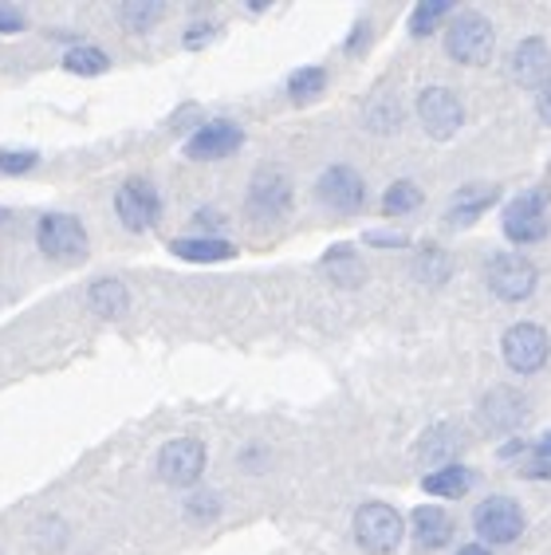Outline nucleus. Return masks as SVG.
Instances as JSON below:
<instances>
[{
  "mask_svg": "<svg viewBox=\"0 0 551 555\" xmlns=\"http://www.w3.org/2000/svg\"><path fill=\"white\" fill-rule=\"evenodd\" d=\"M520 477H528V481H551V434H543L540 441H531L528 461H524Z\"/></svg>",
  "mask_w": 551,
  "mask_h": 555,
  "instance_id": "c756f323",
  "label": "nucleus"
},
{
  "mask_svg": "<svg viewBox=\"0 0 551 555\" xmlns=\"http://www.w3.org/2000/svg\"><path fill=\"white\" fill-rule=\"evenodd\" d=\"M402 99L398 95H374L371 103H367V111H362V122H367V130H374V134H398L402 130Z\"/></svg>",
  "mask_w": 551,
  "mask_h": 555,
  "instance_id": "5701e85b",
  "label": "nucleus"
},
{
  "mask_svg": "<svg viewBox=\"0 0 551 555\" xmlns=\"http://www.w3.org/2000/svg\"><path fill=\"white\" fill-rule=\"evenodd\" d=\"M449 272H453V260H449V253L441 245H422L413 253V276L430 284V288H441Z\"/></svg>",
  "mask_w": 551,
  "mask_h": 555,
  "instance_id": "b1692460",
  "label": "nucleus"
},
{
  "mask_svg": "<svg viewBox=\"0 0 551 555\" xmlns=\"http://www.w3.org/2000/svg\"><path fill=\"white\" fill-rule=\"evenodd\" d=\"M410 535L422 552H437V547H446L453 540V516L446 508H437V504H418L410 513Z\"/></svg>",
  "mask_w": 551,
  "mask_h": 555,
  "instance_id": "2eb2a0df",
  "label": "nucleus"
},
{
  "mask_svg": "<svg viewBox=\"0 0 551 555\" xmlns=\"http://www.w3.org/2000/svg\"><path fill=\"white\" fill-rule=\"evenodd\" d=\"M87 304H91V311L95 315H103V320H118V315H127L130 308V292L123 280L115 276H103L91 284V292H87Z\"/></svg>",
  "mask_w": 551,
  "mask_h": 555,
  "instance_id": "aec40b11",
  "label": "nucleus"
},
{
  "mask_svg": "<svg viewBox=\"0 0 551 555\" xmlns=\"http://www.w3.org/2000/svg\"><path fill=\"white\" fill-rule=\"evenodd\" d=\"M528 414H531L528 398H524V390H516V386H492L477 402L480 426L492 429V434H512V429H520L528 422Z\"/></svg>",
  "mask_w": 551,
  "mask_h": 555,
  "instance_id": "ddd939ff",
  "label": "nucleus"
},
{
  "mask_svg": "<svg viewBox=\"0 0 551 555\" xmlns=\"http://www.w3.org/2000/svg\"><path fill=\"white\" fill-rule=\"evenodd\" d=\"M422 489L430 492V496H441V501H461L469 489H473V469L469 465H441V469H434L430 477L422 481Z\"/></svg>",
  "mask_w": 551,
  "mask_h": 555,
  "instance_id": "412c9836",
  "label": "nucleus"
},
{
  "mask_svg": "<svg viewBox=\"0 0 551 555\" xmlns=\"http://www.w3.org/2000/svg\"><path fill=\"white\" fill-rule=\"evenodd\" d=\"M413 111H418V122H422V130L434 142L457 139L461 127H465V103H461V95H457L453 87H441V83L422 87Z\"/></svg>",
  "mask_w": 551,
  "mask_h": 555,
  "instance_id": "39448f33",
  "label": "nucleus"
},
{
  "mask_svg": "<svg viewBox=\"0 0 551 555\" xmlns=\"http://www.w3.org/2000/svg\"><path fill=\"white\" fill-rule=\"evenodd\" d=\"M509 75L512 83L528 87V91H543L551 83V43L543 36H524L509 60Z\"/></svg>",
  "mask_w": 551,
  "mask_h": 555,
  "instance_id": "4468645a",
  "label": "nucleus"
},
{
  "mask_svg": "<svg viewBox=\"0 0 551 555\" xmlns=\"http://www.w3.org/2000/svg\"><path fill=\"white\" fill-rule=\"evenodd\" d=\"M497 202H500V185H461L446 209V221L453 229H469V224L480 221Z\"/></svg>",
  "mask_w": 551,
  "mask_h": 555,
  "instance_id": "dca6fc26",
  "label": "nucleus"
},
{
  "mask_svg": "<svg viewBox=\"0 0 551 555\" xmlns=\"http://www.w3.org/2000/svg\"><path fill=\"white\" fill-rule=\"evenodd\" d=\"M323 91H328V67L308 64L287 75V99H292V103H311V99H319Z\"/></svg>",
  "mask_w": 551,
  "mask_h": 555,
  "instance_id": "bb28decb",
  "label": "nucleus"
},
{
  "mask_svg": "<svg viewBox=\"0 0 551 555\" xmlns=\"http://www.w3.org/2000/svg\"><path fill=\"white\" fill-rule=\"evenodd\" d=\"M193 224L202 229V236H217L225 229V214H217V209H197V214H193Z\"/></svg>",
  "mask_w": 551,
  "mask_h": 555,
  "instance_id": "e433bc0d",
  "label": "nucleus"
},
{
  "mask_svg": "<svg viewBox=\"0 0 551 555\" xmlns=\"http://www.w3.org/2000/svg\"><path fill=\"white\" fill-rule=\"evenodd\" d=\"M166 4L162 0H127V4H118V21H123V28L134 36H146L154 33L162 21H166Z\"/></svg>",
  "mask_w": 551,
  "mask_h": 555,
  "instance_id": "4be33fe9",
  "label": "nucleus"
},
{
  "mask_svg": "<svg viewBox=\"0 0 551 555\" xmlns=\"http://www.w3.org/2000/svg\"><path fill=\"white\" fill-rule=\"evenodd\" d=\"M355 544L362 547L367 555H390L398 552L406 535V524H402V513L386 501H367L359 504V513H355Z\"/></svg>",
  "mask_w": 551,
  "mask_h": 555,
  "instance_id": "20e7f679",
  "label": "nucleus"
},
{
  "mask_svg": "<svg viewBox=\"0 0 551 555\" xmlns=\"http://www.w3.org/2000/svg\"><path fill=\"white\" fill-rule=\"evenodd\" d=\"M497 52L492 21L477 9H461L446 24V55L461 67H485Z\"/></svg>",
  "mask_w": 551,
  "mask_h": 555,
  "instance_id": "f257e3e1",
  "label": "nucleus"
},
{
  "mask_svg": "<svg viewBox=\"0 0 551 555\" xmlns=\"http://www.w3.org/2000/svg\"><path fill=\"white\" fill-rule=\"evenodd\" d=\"M473 528H477L480 544L485 547H500V544H512L520 532H524V508L520 501L512 496H485L477 504V513H473Z\"/></svg>",
  "mask_w": 551,
  "mask_h": 555,
  "instance_id": "9b49d317",
  "label": "nucleus"
},
{
  "mask_svg": "<svg viewBox=\"0 0 551 555\" xmlns=\"http://www.w3.org/2000/svg\"><path fill=\"white\" fill-rule=\"evenodd\" d=\"M24 9H16V4H4L0 0V36H16V33H24Z\"/></svg>",
  "mask_w": 551,
  "mask_h": 555,
  "instance_id": "c9c22d12",
  "label": "nucleus"
},
{
  "mask_svg": "<svg viewBox=\"0 0 551 555\" xmlns=\"http://www.w3.org/2000/svg\"><path fill=\"white\" fill-rule=\"evenodd\" d=\"M319 268H323L331 276V284H339V288H362V284H367V264H362L359 253L350 245L328 248V257L319 260Z\"/></svg>",
  "mask_w": 551,
  "mask_h": 555,
  "instance_id": "6ab92c4d",
  "label": "nucleus"
},
{
  "mask_svg": "<svg viewBox=\"0 0 551 555\" xmlns=\"http://www.w3.org/2000/svg\"><path fill=\"white\" fill-rule=\"evenodd\" d=\"M185 516L190 520H217L221 516V496L217 492H193L190 501H185Z\"/></svg>",
  "mask_w": 551,
  "mask_h": 555,
  "instance_id": "473e14b6",
  "label": "nucleus"
},
{
  "mask_svg": "<svg viewBox=\"0 0 551 555\" xmlns=\"http://www.w3.org/2000/svg\"><path fill=\"white\" fill-rule=\"evenodd\" d=\"M371 28H374V24L367 21V16H362V21L355 24V28H350V36H347V40H343V52H347V55H359V52H367V43H371V36H374Z\"/></svg>",
  "mask_w": 551,
  "mask_h": 555,
  "instance_id": "f704fd0d",
  "label": "nucleus"
},
{
  "mask_svg": "<svg viewBox=\"0 0 551 555\" xmlns=\"http://www.w3.org/2000/svg\"><path fill=\"white\" fill-rule=\"evenodd\" d=\"M504 236H509L512 245H540L543 236L551 233V221L540 217V221H500Z\"/></svg>",
  "mask_w": 551,
  "mask_h": 555,
  "instance_id": "2f4dec72",
  "label": "nucleus"
},
{
  "mask_svg": "<svg viewBox=\"0 0 551 555\" xmlns=\"http://www.w3.org/2000/svg\"><path fill=\"white\" fill-rule=\"evenodd\" d=\"M453 4L449 0H422L418 9L410 12V36H430L441 21H449Z\"/></svg>",
  "mask_w": 551,
  "mask_h": 555,
  "instance_id": "c85d7f7f",
  "label": "nucleus"
},
{
  "mask_svg": "<svg viewBox=\"0 0 551 555\" xmlns=\"http://www.w3.org/2000/svg\"><path fill=\"white\" fill-rule=\"evenodd\" d=\"M64 72L67 75H84V79H95V75H106L111 72V55L103 52V48H95V43H75V48H67L64 52Z\"/></svg>",
  "mask_w": 551,
  "mask_h": 555,
  "instance_id": "393cba45",
  "label": "nucleus"
},
{
  "mask_svg": "<svg viewBox=\"0 0 551 555\" xmlns=\"http://www.w3.org/2000/svg\"><path fill=\"white\" fill-rule=\"evenodd\" d=\"M457 555H492V552H488L485 544H465V547H461V552H457Z\"/></svg>",
  "mask_w": 551,
  "mask_h": 555,
  "instance_id": "ea45409f",
  "label": "nucleus"
},
{
  "mask_svg": "<svg viewBox=\"0 0 551 555\" xmlns=\"http://www.w3.org/2000/svg\"><path fill=\"white\" fill-rule=\"evenodd\" d=\"M40 166V154L28 146H4L0 150V173L4 178H24V173H33Z\"/></svg>",
  "mask_w": 551,
  "mask_h": 555,
  "instance_id": "7c9ffc66",
  "label": "nucleus"
},
{
  "mask_svg": "<svg viewBox=\"0 0 551 555\" xmlns=\"http://www.w3.org/2000/svg\"><path fill=\"white\" fill-rule=\"evenodd\" d=\"M536 115H540L543 127H551V83L543 87L540 95H536Z\"/></svg>",
  "mask_w": 551,
  "mask_h": 555,
  "instance_id": "58836bf2",
  "label": "nucleus"
},
{
  "mask_svg": "<svg viewBox=\"0 0 551 555\" xmlns=\"http://www.w3.org/2000/svg\"><path fill=\"white\" fill-rule=\"evenodd\" d=\"M217 33H221V24H213V21H197L185 28V36H181V43L190 48V52H202V48H209L213 40H217Z\"/></svg>",
  "mask_w": 551,
  "mask_h": 555,
  "instance_id": "72a5a7b5",
  "label": "nucleus"
},
{
  "mask_svg": "<svg viewBox=\"0 0 551 555\" xmlns=\"http://www.w3.org/2000/svg\"><path fill=\"white\" fill-rule=\"evenodd\" d=\"M367 245H371V248H406V245H410V236H406V233H382V229H374V233H367Z\"/></svg>",
  "mask_w": 551,
  "mask_h": 555,
  "instance_id": "4c0bfd02",
  "label": "nucleus"
},
{
  "mask_svg": "<svg viewBox=\"0 0 551 555\" xmlns=\"http://www.w3.org/2000/svg\"><path fill=\"white\" fill-rule=\"evenodd\" d=\"M548 205H551L548 185H531V190L516 193L504 205V221H540V217H548Z\"/></svg>",
  "mask_w": 551,
  "mask_h": 555,
  "instance_id": "a878e982",
  "label": "nucleus"
},
{
  "mask_svg": "<svg viewBox=\"0 0 551 555\" xmlns=\"http://www.w3.org/2000/svg\"><path fill=\"white\" fill-rule=\"evenodd\" d=\"M461 429L449 426V422H437V426H430L418 438V446H413V453H418V461H425V465H453V457L461 453Z\"/></svg>",
  "mask_w": 551,
  "mask_h": 555,
  "instance_id": "f3484780",
  "label": "nucleus"
},
{
  "mask_svg": "<svg viewBox=\"0 0 551 555\" xmlns=\"http://www.w3.org/2000/svg\"><path fill=\"white\" fill-rule=\"evenodd\" d=\"M115 217L127 233H150L162 221V193L150 178H127L115 190Z\"/></svg>",
  "mask_w": 551,
  "mask_h": 555,
  "instance_id": "1a4fd4ad",
  "label": "nucleus"
},
{
  "mask_svg": "<svg viewBox=\"0 0 551 555\" xmlns=\"http://www.w3.org/2000/svg\"><path fill=\"white\" fill-rule=\"evenodd\" d=\"M296 205V185L287 178L284 166H260L248 178V193H244V214L256 224H280L287 221Z\"/></svg>",
  "mask_w": 551,
  "mask_h": 555,
  "instance_id": "f03ea898",
  "label": "nucleus"
},
{
  "mask_svg": "<svg viewBox=\"0 0 551 555\" xmlns=\"http://www.w3.org/2000/svg\"><path fill=\"white\" fill-rule=\"evenodd\" d=\"M0 221H4V209H0Z\"/></svg>",
  "mask_w": 551,
  "mask_h": 555,
  "instance_id": "a19ab883",
  "label": "nucleus"
},
{
  "mask_svg": "<svg viewBox=\"0 0 551 555\" xmlns=\"http://www.w3.org/2000/svg\"><path fill=\"white\" fill-rule=\"evenodd\" d=\"M488 292L504 304H524V299L536 296V284H540V272L524 253H497L485 268Z\"/></svg>",
  "mask_w": 551,
  "mask_h": 555,
  "instance_id": "0eeeda50",
  "label": "nucleus"
},
{
  "mask_svg": "<svg viewBox=\"0 0 551 555\" xmlns=\"http://www.w3.org/2000/svg\"><path fill=\"white\" fill-rule=\"evenodd\" d=\"M500 354L512 374H536L548 366L551 359V339L540 323H512L504 339H500Z\"/></svg>",
  "mask_w": 551,
  "mask_h": 555,
  "instance_id": "9d476101",
  "label": "nucleus"
},
{
  "mask_svg": "<svg viewBox=\"0 0 551 555\" xmlns=\"http://www.w3.org/2000/svg\"><path fill=\"white\" fill-rule=\"evenodd\" d=\"M418 205H422V185L410 182V178L394 182L390 190L382 193V214L386 217H406V214H413Z\"/></svg>",
  "mask_w": 551,
  "mask_h": 555,
  "instance_id": "cd10ccee",
  "label": "nucleus"
},
{
  "mask_svg": "<svg viewBox=\"0 0 551 555\" xmlns=\"http://www.w3.org/2000/svg\"><path fill=\"white\" fill-rule=\"evenodd\" d=\"M170 253L185 264H221V260L236 257V245L221 236H178L170 241Z\"/></svg>",
  "mask_w": 551,
  "mask_h": 555,
  "instance_id": "a211bd4d",
  "label": "nucleus"
},
{
  "mask_svg": "<svg viewBox=\"0 0 551 555\" xmlns=\"http://www.w3.org/2000/svg\"><path fill=\"white\" fill-rule=\"evenodd\" d=\"M36 248L55 264H84L91 253V236L75 214H43L36 221Z\"/></svg>",
  "mask_w": 551,
  "mask_h": 555,
  "instance_id": "7ed1b4c3",
  "label": "nucleus"
},
{
  "mask_svg": "<svg viewBox=\"0 0 551 555\" xmlns=\"http://www.w3.org/2000/svg\"><path fill=\"white\" fill-rule=\"evenodd\" d=\"M241 146H244L241 122H233V118H209V122H202V127L193 130L181 150L193 162H221L229 154H236Z\"/></svg>",
  "mask_w": 551,
  "mask_h": 555,
  "instance_id": "f8f14e48",
  "label": "nucleus"
},
{
  "mask_svg": "<svg viewBox=\"0 0 551 555\" xmlns=\"http://www.w3.org/2000/svg\"><path fill=\"white\" fill-rule=\"evenodd\" d=\"M316 202L339 217L362 214V205H367V178L355 166H347V162H335V166H328L316 178Z\"/></svg>",
  "mask_w": 551,
  "mask_h": 555,
  "instance_id": "423d86ee",
  "label": "nucleus"
},
{
  "mask_svg": "<svg viewBox=\"0 0 551 555\" xmlns=\"http://www.w3.org/2000/svg\"><path fill=\"white\" fill-rule=\"evenodd\" d=\"M205 461H209V449L197 438H174L158 449L154 457V473H158L162 485H174V489H190V485L202 481Z\"/></svg>",
  "mask_w": 551,
  "mask_h": 555,
  "instance_id": "6e6552de",
  "label": "nucleus"
}]
</instances>
